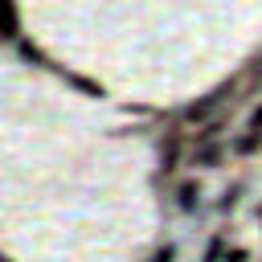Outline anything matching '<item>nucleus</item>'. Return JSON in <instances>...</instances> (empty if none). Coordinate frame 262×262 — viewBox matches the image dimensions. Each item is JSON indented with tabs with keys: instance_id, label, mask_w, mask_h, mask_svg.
<instances>
[{
	"instance_id": "nucleus-1",
	"label": "nucleus",
	"mask_w": 262,
	"mask_h": 262,
	"mask_svg": "<svg viewBox=\"0 0 262 262\" xmlns=\"http://www.w3.org/2000/svg\"><path fill=\"white\" fill-rule=\"evenodd\" d=\"M217 147H205V151H192V164H201V168H217Z\"/></svg>"
},
{
	"instance_id": "nucleus-2",
	"label": "nucleus",
	"mask_w": 262,
	"mask_h": 262,
	"mask_svg": "<svg viewBox=\"0 0 262 262\" xmlns=\"http://www.w3.org/2000/svg\"><path fill=\"white\" fill-rule=\"evenodd\" d=\"M196 196H201V184H184V188H180V205H184V209H192Z\"/></svg>"
},
{
	"instance_id": "nucleus-3",
	"label": "nucleus",
	"mask_w": 262,
	"mask_h": 262,
	"mask_svg": "<svg viewBox=\"0 0 262 262\" xmlns=\"http://www.w3.org/2000/svg\"><path fill=\"white\" fill-rule=\"evenodd\" d=\"M225 262H250V250H242V246H237V250H229V254H225Z\"/></svg>"
},
{
	"instance_id": "nucleus-4",
	"label": "nucleus",
	"mask_w": 262,
	"mask_h": 262,
	"mask_svg": "<svg viewBox=\"0 0 262 262\" xmlns=\"http://www.w3.org/2000/svg\"><path fill=\"white\" fill-rule=\"evenodd\" d=\"M250 131H254V135H262V106L250 115Z\"/></svg>"
},
{
	"instance_id": "nucleus-5",
	"label": "nucleus",
	"mask_w": 262,
	"mask_h": 262,
	"mask_svg": "<svg viewBox=\"0 0 262 262\" xmlns=\"http://www.w3.org/2000/svg\"><path fill=\"white\" fill-rule=\"evenodd\" d=\"M172 258H176V250H172V246H164V250H160L151 262H172Z\"/></svg>"
}]
</instances>
